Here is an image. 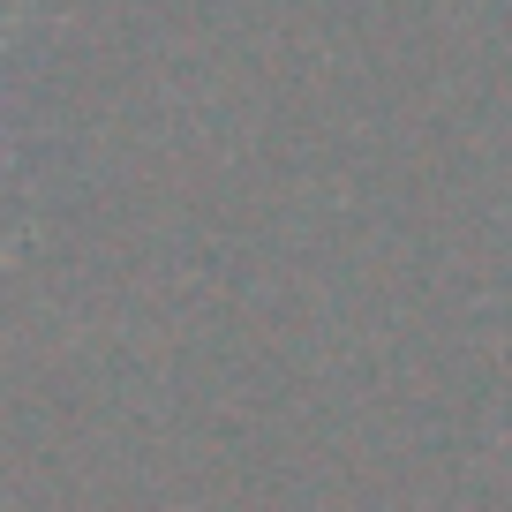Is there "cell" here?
<instances>
[{
    "label": "cell",
    "mask_w": 512,
    "mask_h": 512,
    "mask_svg": "<svg viewBox=\"0 0 512 512\" xmlns=\"http://www.w3.org/2000/svg\"><path fill=\"white\" fill-rule=\"evenodd\" d=\"M8 31H16V16H0V38H8Z\"/></svg>",
    "instance_id": "6da1fadb"
}]
</instances>
